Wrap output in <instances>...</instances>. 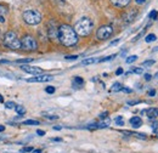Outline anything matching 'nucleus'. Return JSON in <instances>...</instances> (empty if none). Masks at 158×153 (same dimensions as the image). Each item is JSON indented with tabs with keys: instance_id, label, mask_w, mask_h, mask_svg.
I'll return each mask as SVG.
<instances>
[{
	"instance_id": "f257e3e1",
	"label": "nucleus",
	"mask_w": 158,
	"mask_h": 153,
	"mask_svg": "<svg viewBox=\"0 0 158 153\" xmlns=\"http://www.w3.org/2000/svg\"><path fill=\"white\" fill-rule=\"evenodd\" d=\"M59 40L62 45L71 48L78 43V34L76 33L73 27L68 24H62L59 27Z\"/></svg>"
},
{
	"instance_id": "f03ea898",
	"label": "nucleus",
	"mask_w": 158,
	"mask_h": 153,
	"mask_svg": "<svg viewBox=\"0 0 158 153\" xmlns=\"http://www.w3.org/2000/svg\"><path fill=\"white\" fill-rule=\"evenodd\" d=\"M93 28H94V23H93L91 19H88V17L79 19L78 22L76 23V26H74L76 33L80 37H88L93 32Z\"/></svg>"
},
{
	"instance_id": "7ed1b4c3",
	"label": "nucleus",
	"mask_w": 158,
	"mask_h": 153,
	"mask_svg": "<svg viewBox=\"0 0 158 153\" xmlns=\"http://www.w3.org/2000/svg\"><path fill=\"white\" fill-rule=\"evenodd\" d=\"M23 21L27 23V24H31V26H37L41 22V14H40L38 10H26L22 15Z\"/></svg>"
},
{
	"instance_id": "20e7f679",
	"label": "nucleus",
	"mask_w": 158,
	"mask_h": 153,
	"mask_svg": "<svg viewBox=\"0 0 158 153\" xmlns=\"http://www.w3.org/2000/svg\"><path fill=\"white\" fill-rule=\"evenodd\" d=\"M4 44L7 48L12 49V50H19V49H21V40L17 38V34L15 32H12V31H10V32H7L5 34V37H4Z\"/></svg>"
},
{
	"instance_id": "39448f33",
	"label": "nucleus",
	"mask_w": 158,
	"mask_h": 153,
	"mask_svg": "<svg viewBox=\"0 0 158 153\" xmlns=\"http://www.w3.org/2000/svg\"><path fill=\"white\" fill-rule=\"evenodd\" d=\"M21 49L26 51H35L38 49V43L32 35H24L21 39Z\"/></svg>"
},
{
	"instance_id": "423d86ee",
	"label": "nucleus",
	"mask_w": 158,
	"mask_h": 153,
	"mask_svg": "<svg viewBox=\"0 0 158 153\" xmlns=\"http://www.w3.org/2000/svg\"><path fill=\"white\" fill-rule=\"evenodd\" d=\"M112 34H113V28L111 26H108V24L101 26L98 29V32H96V37H98L99 40H106V39L110 38Z\"/></svg>"
},
{
	"instance_id": "0eeeda50",
	"label": "nucleus",
	"mask_w": 158,
	"mask_h": 153,
	"mask_svg": "<svg viewBox=\"0 0 158 153\" xmlns=\"http://www.w3.org/2000/svg\"><path fill=\"white\" fill-rule=\"evenodd\" d=\"M54 79V76L50 74H39V76H34L33 78L28 79V83H46Z\"/></svg>"
},
{
	"instance_id": "6e6552de",
	"label": "nucleus",
	"mask_w": 158,
	"mask_h": 153,
	"mask_svg": "<svg viewBox=\"0 0 158 153\" xmlns=\"http://www.w3.org/2000/svg\"><path fill=\"white\" fill-rule=\"evenodd\" d=\"M22 71H24L26 73H29V74H33V76H39L43 74V69L39 67H35V66H27V64H23L21 66Z\"/></svg>"
},
{
	"instance_id": "1a4fd4ad",
	"label": "nucleus",
	"mask_w": 158,
	"mask_h": 153,
	"mask_svg": "<svg viewBox=\"0 0 158 153\" xmlns=\"http://www.w3.org/2000/svg\"><path fill=\"white\" fill-rule=\"evenodd\" d=\"M48 33H49V37L50 39H59V29L57 27L55 26V22L54 21H50L49 22V26H48Z\"/></svg>"
},
{
	"instance_id": "9d476101",
	"label": "nucleus",
	"mask_w": 158,
	"mask_h": 153,
	"mask_svg": "<svg viewBox=\"0 0 158 153\" xmlns=\"http://www.w3.org/2000/svg\"><path fill=\"white\" fill-rule=\"evenodd\" d=\"M136 15H138V11L134 10V9H131V10H129V11L124 12L123 16H122V19H123V21H124L125 23H130V22H133V21L135 19Z\"/></svg>"
},
{
	"instance_id": "9b49d317",
	"label": "nucleus",
	"mask_w": 158,
	"mask_h": 153,
	"mask_svg": "<svg viewBox=\"0 0 158 153\" xmlns=\"http://www.w3.org/2000/svg\"><path fill=\"white\" fill-rule=\"evenodd\" d=\"M110 1H111V4H112L113 6L119 7V9H123V7L128 6L129 2H130V0H110Z\"/></svg>"
},
{
	"instance_id": "f8f14e48",
	"label": "nucleus",
	"mask_w": 158,
	"mask_h": 153,
	"mask_svg": "<svg viewBox=\"0 0 158 153\" xmlns=\"http://www.w3.org/2000/svg\"><path fill=\"white\" fill-rule=\"evenodd\" d=\"M143 113H146V115L150 118V119H156L158 117V110L157 108H148L146 111H143Z\"/></svg>"
},
{
	"instance_id": "ddd939ff",
	"label": "nucleus",
	"mask_w": 158,
	"mask_h": 153,
	"mask_svg": "<svg viewBox=\"0 0 158 153\" xmlns=\"http://www.w3.org/2000/svg\"><path fill=\"white\" fill-rule=\"evenodd\" d=\"M129 122H130L131 126H133V128H135V129H138V128H140V126L142 125V120H141V118H140V117H131Z\"/></svg>"
},
{
	"instance_id": "4468645a",
	"label": "nucleus",
	"mask_w": 158,
	"mask_h": 153,
	"mask_svg": "<svg viewBox=\"0 0 158 153\" xmlns=\"http://www.w3.org/2000/svg\"><path fill=\"white\" fill-rule=\"evenodd\" d=\"M110 124H111V120H110L108 118H105L101 123L98 124V128H99V129H105V128H108V126H110Z\"/></svg>"
},
{
	"instance_id": "2eb2a0df",
	"label": "nucleus",
	"mask_w": 158,
	"mask_h": 153,
	"mask_svg": "<svg viewBox=\"0 0 158 153\" xmlns=\"http://www.w3.org/2000/svg\"><path fill=\"white\" fill-rule=\"evenodd\" d=\"M99 60H96L95 57H90V58H85V60H83V62H81V64L83 66H89V64H93V63H96Z\"/></svg>"
},
{
	"instance_id": "dca6fc26",
	"label": "nucleus",
	"mask_w": 158,
	"mask_h": 153,
	"mask_svg": "<svg viewBox=\"0 0 158 153\" xmlns=\"http://www.w3.org/2000/svg\"><path fill=\"white\" fill-rule=\"evenodd\" d=\"M83 84H84L83 78H80V76H74V79H73V86L79 88V86H81Z\"/></svg>"
},
{
	"instance_id": "f3484780",
	"label": "nucleus",
	"mask_w": 158,
	"mask_h": 153,
	"mask_svg": "<svg viewBox=\"0 0 158 153\" xmlns=\"http://www.w3.org/2000/svg\"><path fill=\"white\" fill-rule=\"evenodd\" d=\"M15 111H16V113H17L19 115H23L24 113H26V108H24L23 106H21V105L15 106Z\"/></svg>"
},
{
	"instance_id": "a211bd4d",
	"label": "nucleus",
	"mask_w": 158,
	"mask_h": 153,
	"mask_svg": "<svg viewBox=\"0 0 158 153\" xmlns=\"http://www.w3.org/2000/svg\"><path fill=\"white\" fill-rule=\"evenodd\" d=\"M123 89V86H122V84L120 83H114L113 85H112V91H114V93H117V91H120Z\"/></svg>"
},
{
	"instance_id": "6ab92c4d",
	"label": "nucleus",
	"mask_w": 158,
	"mask_h": 153,
	"mask_svg": "<svg viewBox=\"0 0 158 153\" xmlns=\"http://www.w3.org/2000/svg\"><path fill=\"white\" fill-rule=\"evenodd\" d=\"M156 39H157V37H156L153 33H151V34L146 35V38H145V41H146V43H152V41H155Z\"/></svg>"
},
{
	"instance_id": "aec40b11",
	"label": "nucleus",
	"mask_w": 158,
	"mask_h": 153,
	"mask_svg": "<svg viewBox=\"0 0 158 153\" xmlns=\"http://www.w3.org/2000/svg\"><path fill=\"white\" fill-rule=\"evenodd\" d=\"M155 63H156L155 60H147V61H143L141 64H142L143 67H151V66H153Z\"/></svg>"
},
{
	"instance_id": "412c9836",
	"label": "nucleus",
	"mask_w": 158,
	"mask_h": 153,
	"mask_svg": "<svg viewBox=\"0 0 158 153\" xmlns=\"http://www.w3.org/2000/svg\"><path fill=\"white\" fill-rule=\"evenodd\" d=\"M22 124L23 125H39L40 123L38 120H24Z\"/></svg>"
},
{
	"instance_id": "4be33fe9",
	"label": "nucleus",
	"mask_w": 158,
	"mask_h": 153,
	"mask_svg": "<svg viewBox=\"0 0 158 153\" xmlns=\"http://www.w3.org/2000/svg\"><path fill=\"white\" fill-rule=\"evenodd\" d=\"M15 102H12V101H9V102H5V108H7V110H12V108H15Z\"/></svg>"
},
{
	"instance_id": "5701e85b",
	"label": "nucleus",
	"mask_w": 158,
	"mask_h": 153,
	"mask_svg": "<svg viewBox=\"0 0 158 153\" xmlns=\"http://www.w3.org/2000/svg\"><path fill=\"white\" fill-rule=\"evenodd\" d=\"M138 60V56L136 55H131V56H129V57L125 60V62L127 63H133V62H135Z\"/></svg>"
},
{
	"instance_id": "b1692460",
	"label": "nucleus",
	"mask_w": 158,
	"mask_h": 153,
	"mask_svg": "<svg viewBox=\"0 0 158 153\" xmlns=\"http://www.w3.org/2000/svg\"><path fill=\"white\" fill-rule=\"evenodd\" d=\"M131 72H133V73H135V74H142V73H143V69H142V68H140V67H135V68H133V69H131Z\"/></svg>"
},
{
	"instance_id": "393cba45",
	"label": "nucleus",
	"mask_w": 158,
	"mask_h": 153,
	"mask_svg": "<svg viewBox=\"0 0 158 153\" xmlns=\"http://www.w3.org/2000/svg\"><path fill=\"white\" fill-rule=\"evenodd\" d=\"M117 55L114 54V55H111V56H107V57H103L101 58V60H99V62H106V61H111V60H113V58L116 57Z\"/></svg>"
},
{
	"instance_id": "a878e982",
	"label": "nucleus",
	"mask_w": 158,
	"mask_h": 153,
	"mask_svg": "<svg viewBox=\"0 0 158 153\" xmlns=\"http://www.w3.org/2000/svg\"><path fill=\"white\" fill-rule=\"evenodd\" d=\"M157 16H158V12L156 11V10L151 11V12H150V15H148V17H150L151 19H157Z\"/></svg>"
},
{
	"instance_id": "bb28decb",
	"label": "nucleus",
	"mask_w": 158,
	"mask_h": 153,
	"mask_svg": "<svg viewBox=\"0 0 158 153\" xmlns=\"http://www.w3.org/2000/svg\"><path fill=\"white\" fill-rule=\"evenodd\" d=\"M114 122H116V124L119 125V126H123V125H124V122H123V118H122V117H117Z\"/></svg>"
},
{
	"instance_id": "cd10ccee",
	"label": "nucleus",
	"mask_w": 158,
	"mask_h": 153,
	"mask_svg": "<svg viewBox=\"0 0 158 153\" xmlns=\"http://www.w3.org/2000/svg\"><path fill=\"white\" fill-rule=\"evenodd\" d=\"M55 90H56V89H55L54 86H46V88H45V91H46L48 94H54Z\"/></svg>"
},
{
	"instance_id": "c85d7f7f",
	"label": "nucleus",
	"mask_w": 158,
	"mask_h": 153,
	"mask_svg": "<svg viewBox=\"0 0 158 153\" xmlns=\"http://www.w3.org/2000/svg\"><path fill=\"white\" fill-rule=\"evenodd\" d=\"M6 12H7L6 7H5L4 5H0V16H4V15H5Z\"/></svg>"
},
{
	"instance_id": "c756f323",
	"label": "nucleus",
	"mask_w": 158,
	"mask_h": 153,
	"mask_svg": "<svg viewBox=\"0 0 158 153\" xmlns=\"http://www.w3.org/2000/svg\"><path fill=\"white\" fill-rule=\"evenodd\" d=\"M33 58H24V60H19L17 61V63H28V62H31Z\"/></svg>"
},
{
	"instance_id": "7c9ffc66",
	"label": "nucleus",
	"mask_w": 158,
	"mask_h": 153,
	"mask_svg": "<svg viewBox=\"0 0 158 153\" xmlns=\"http://www.w3.org/2000/svg\"><path fill=\"white\" fill-rule=\"evenodd\" d=\"M32 151H33V148H32V147H24V148H22V150H21V153L32 152Z\"/></svg>"
},
{
	"instance_id": "2f4dec72",
	"label": "nucleus",
	"mask_w": 158,
	"mask_h": 153,
	"mask_svg": "<svg viewBox=\"0 0 158 153\" xmlns=\"http://www.w3.org/2000/svg\"><path fill=\"white\" fill-rule=\"evenodd\" d=\"M66 60H71V61H72V60H77V58H78V56H77V55H73V56H66Z\"/></svg>"
},
{
	"instance_id": "473e14b6",
	"label": "nucleus",
	"mask_w": 158,
	"mask_h": 153,
	"mask_svg": "<svg viewBox=\"0 0 158 153\" xmlns=\"http://www.w3.org/2000/svg\"><path fill=\"white\" fill-rule=\"evenodd\" d=\"M107 115H108V112H103V113L100 114V118L101 119H105V118H107Z\"/></svg>"
},
{
	"instance_id": "72a5a7b5",
	"label": "nucleus",
	"mask_w": 158,
	"mask_h": 153,
	"mask_svg": "<svg viewBox=\"0 0 158 153\" xmlns=\"http://www.w3.org/2000/svg\"><path fill=\"white\" fill-rule=\"evenodd\" d=\"M151 78H152L151 74H148V73H146V74H145V80H146V81H150V80H151Z\"/></svg>"
},
{
	"instance_id": "f704fd0d",
	"label": "nucleus",
	"mask_w": 158,
	"mask_h": 153,
	"mask_svg": "<svg viewBox=\"0 0 158 153\" xmlns=\"http://www.w3.org/2000/svg\"><path fill=\"white\" fill-rule=\"evenodd\" d=\"M116 74H117V76H120V74H123V68H118V69L116 71Z\"/></svg>"
},
{
	"instance_id": "c9c22d12",
	"label": "nucleus",
	"mask_w": 158,
	"mask_h": 153,
	"mask_svg": "<svg viewBox=\"0 0 158 153\" xmlns=\"http://www.w3.org/2000/svg\"><path fill=\"white\" fill-rule=\"evenodd\" d=\"M135 2L139 4V5H142V4H145V2H146V0H135Z\"/></svg>"
},
{
	"instance_id": "e433bc0d",
	"label": "nucleus",
	"mask_w": 158,
	"mask_h": 153,
	"mask_svg": "<svg viewBox=\"0 0 158 153\" xmlns=\"http://www.w3.org/2000/svg\"><path fill=\"white\" fill-rule=\"evenodd\" d=\"M122 90H123L124 93H128V94H129V93H131V89H128V88H123Z\"/></svg>"
},
{
	"instance_id": "4c0bfd02",
	"label": "nucleus",
	"mask_w": 158,
	"mask_h": 153,
	"mask_svg": "<svg viewBox=\"0 0 158 153\" xmlns=\"http://www.w3.org/2000/svg\"><path fill=\"white\" fill-rule=\"evenodd\" d=\"M128 103L129 105H138V103H140V101H129Z\"/></svg>"
},
{
	"instance_id": "58836bf2",
	"label": "nucleus",
	"mask_w": 158,
	"mask_h": 153,
	"mask_svg": "<svg viewBox=\"0 0 158 153\" xmlns=\"http://www.w3.org/2000/svg\"><path fill=\"white\" fill-rule=\"evenodd\" d=\"M148 95L155 96V95H156V91H155V90H150V91H148Z\"/></svg>"
},
{
	"instance_id": "ea45409f",
	"label": "nucleus",
	"mask_w": 158,
	"mask_h": 153,
	"mask_svg": "<svg viewBox=\"0 0 158 153\" xmlns=\"http://www.w3.org/2000/svg\"><path fill=\"white\" fill-rule=\"evenodd\" d=\"M37 134L40 135V136H43V135H45V131H43V130H38V131H37Z\"/></svg>"
},
{
	"instance_id": "a19ab883",
	"label": "nucleus",
	"mask_w": 158,
	"mask_h": 153,
	"mask_svg": "<svg viewBox=\"0 0 158 153\" xmlns=\"http://www.w3.org/2000/svg\"><path fill=\"white\" fill-rule=\"evenodd\" d=\"M118 41H119V39H117V40L112 41V43H111V45H116V44H118Z\"/></svg>"
},
{
	"instance_id": "79ce46f5",
	"label": "nucleus",
	"mask_w": 158,
	"mask_h": 153,
	"mask_svg": "<svg viewBox=\"0 0 158 153\" xmlns=\"http://www.w3.org/2000/svg\"><path fill=\"white\" fill-rule=\"evenodd\" d=\"M4 130H5V126H4V125H0V133L4 131Z\"/></svg>"
},
{
	"instance_id": "37998d69",
	"label": "nucleus",
	"mask_w": 158,
	"mask_h": 153,
	"mask_svg": "<svg viewBox=\"0 0 158 153\" xmlns=\"http://www.w3.org/2000/svg\"><path fill=\"white\" fill-rule=\"evenodd\" d=\"M32 152L33 153H41V151H40V150H35V151H34V150H33Z\"/></svg>"
},
{
	"instance_id": "c03bdc74",
	"label": "nucleus",
	"mask_w": 158,
	"mask_h": 153,
	"mask_svg": "<svg viewBox=\"0 0 158 153\" xmlns=\"http://www.w3.org/2000/svg\"><path fill=\"white\" fill-rule=\"evenodd\" d=\"M0 22H1V23H4V22H5V19H4L2 16H0Z\"/></svg>"
},
{
	"instance_id": "a18cd8bd",
	"label": "nucleus",
	"mask_w": 158,
	"mask_h": 153,
	"mask_svg": "<svg viewBox=\"0 0 158 153\" xmlns=\"http://www.w3.org/2000/svg\"><path fill=\"white\" fill-rule=\"evenodd\" d=\"M55 130H61V126H54Z\"/></svg>"
},
{
	"instance_id": "49530a36",
	"label": "nucleus",
	"mask_w": 158,
	"mask_h": 153,
	"mask_svg": "<svg viewBox=\"0 0 158 153\" xmlns=\"http://www.w3.org/2000/svg\"><path fill=\"white\" fill-rule=\"evenodd\" d=\"M0 102H4V98H2V96L0 95Z\"/></svg>"
}]
</instances>
